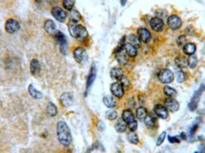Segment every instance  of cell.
<instances>
[{
    "mask_svg": "<svg viewBox=\"0 0 205 153\" xmlns=\"http://www.w3.org/2000/svg\"><path fill=\"white\" fill-rule=\"evenodd\" d=\"M57 136L58 140L62 145L66 147L70 146L72 137H71V132L67 123L64 121H59L57 123Z\"/></svg>",
    "mask_w": 205,
    "mask_h": 153,
    "instance_id": "1",
    "label": "cell"
},
{
    "mask_svg": "<svg viewBox=\"0 0 205 153\" xmlns=\"http://www.w3.org/2000/svg\"><path fill=\"white\" fill-rule=\"evenodd\" d=\"M68 30H70L71 36L76 38L79 41H84L89 36L86 27L81 25H77V23L74 22H70V24H68Z\"/></svg>",
    "mask_w": 205,
    "mask_h": 153,
    "instance_id": "2",
    "label": "cell"
},
{
    "mask_svg": "<svg viewBox=\"0 0 205 153\" xmlns=\"http://www.w3.org/2000/svg\"><path fill=\"white\" fill-rule=\"evenodd\" d=\"M205 90V85L204 84H201V87L198 88V90H197L196 92H195V94L193 95V97L191 98V101L189 102L188 104V108L191 112H194L196 111V109L198 107V104L199 102V99H201V95L203 94Z\"/></svg>",
    "mask_w": 205,
    "mask_h": 153,
    "instance_id": "3",
    "label": "cell"
},
{
    "mask_svg": "<svg viewBox=\"0 0 205 153\" xmlns=\"http://www.w3.org/2000/svg\"><path fill=\"white\" fill-rule=\"evenodd\" d=\"M73 57H74L76 61H78L81 64H85L87 61V59H89V55H87L86 50L83 48V47L75 48L74 51H73Z\"/></svg>",
    "mask_w": 205,
    "mask_h": 153,
    "instance_id": "4",
    "label": "cell"
},
{
    "mask_svg": "<svg viewBox=\"0 0 205 153\" xmlns=\"http://www.w3.org/2000/svg\"><path fill=\"white\" fill-rule=\"evenodd\" d=\"M159 79L160 80V82L165 84L171 83L174 79V74L169 69H163L159 73Z\"/></svg>",
    "mask_w": 205,
    "mask_h": 153,
    "instance_id": "5",
    "label": "cell"
},
{
    "mask_svg": "<svg viewBox=\"0 0 205 153\" xmlns=\"http://www.w3.org/2000/svg\"><path fill=\"white\" fill-rule=\"evenodd\" d=\"M54 38L56 42L60 45V50L63 54L67 53V39L64 33H62L61 31H56L54 34Z\"/></svg>",
    "mask_w": 205,
    "mask_h": 153,
    "instance_id": "6",
    "label": "cell"
},
{
    "mask_svg": "<svg viewBox=\"0 0 205 153\" xmlns=\"http://www.w3.org/2000/svg\"><path fill=\"white\" fill-rule=\"evenodd\" d=\"M20 25L15 19H8L5 24V30L8 33H15L19 30Z\"/></svg>",
    "mask_w": 205,
    "mask_h": 153,
    "instance_id": "7",
    "label": "cell"
},
{
    "mask_svg": "<svg viewBox=\"0 0 205 153\" xmlns=\"http://www.w3.org/2000/svg\"><path fill=\"white\" fill-rule=\"evenodd\" d=\"M167 24H168V27L171 28V30H179V28L182 27V19H180L178 15H170L167 19Z\"/></svg>",
    "mask_w": 205,
    "mask_h": 153,
    "instance_id": "8",
    "label": "cell"
},
{
    "mask_svg": "<svg viewBox=\"0 0 205 153\" xmlns=\"http://www.w3.org/2000/svg\"><path fill=\"white\" fill-rule=\"evenodd\" d=\"M110 91H111L112 95H113L114 97H118V98H122L124 97V87H123V85L119 82V81H118V82H113L111 84Z\"/></svg>",
    "mask_w": 205,
    "mask_h": 153,
    "instance_id": "9",
    "label": "cell"
},
{
    "mask_svg": "<svg viewBox=\"0 0 205 153\" xmlns=\"http://www.w3.org/2000/svg\"><path fill=\"white\" fill-rule=\"evenodd\" d=\"M51 13L53 17H54L57 21L59 22H64L67 19V12L64 11L63 9H61L60 7H54L51 9Z\"/></svg>",
    "mask_w": 205,
    "mask_h": 153,
    "instance_id": "10",
    "label": "cell"
},
{
    "mask_svg": "<svg viewBox=\"0 0 205 153\" xmlns=\"http://www.w3.org/2000/svg\"><path fill=\"white\" fill-rule=\"evenodd\" d=\"M150 27L156 32H160L163 30V21L159 17H153L150 20Z\"/></svg>",
    "mask_w": 205,
    "mask_h": 153,
    "instance_id": "11",
    "label": "cell"
},
{
    "mask_svg": "<svg viewBox=\"0 0 205 153\" xmlns=\"http://www.w3.org/2000/svg\"><path fill=\"white\" fill-rule=\"evenodd\" d=\"M165 107L171 113H176L179 111V103L173 97H168L167 99H165Z\"/></svg>",
    "mask_w": 205,
    "mask_h": 153,
    "instance_id": "12",
    "label": "cell"
},
{
    "mask_svg": "<svg viewBox=\"0 0 205 153\" xmlns=\"http://www.w3.org/2000/svg\"><path fill=\"white\" fill-rule=\"evenodd\" d=\"M154 113L160 119H166L168 117V110L162 104H157L154 107Z\"/></svg>",
    "mask_w": 205,
    "mask_h": 153,
    "instance_id": "13",
    "label": "cell"
},
{
    "mask_svg": "<svg viewBox=\"0 0 205 153\" xmlns=\"http://www.w3.org/2000/svg\"><path fill=\"white\" fill-rule=\"evenodd\" d=\"M60 102L64 107L68 108L72 106L73 104V97L70 93H64L60 97Z\"/></svg>",
    "mask_w": 205,
    "mask_h": 153,
    "instance_id": "14",
    "label": "cell"
},
{
    "mask_svg": "<svg viewBox=\"0 0 205 153\" xmlns=\"http://www.w3.org/2000/svg\"><path fill=\"white\" fill-rule=\"evenodd\" d=\"M96 76H97V71L95 68V65H92L91 66V69H90V72L89 75V78H87V81H86V93L89 92V88L91 87L92 83L94 82V80L96 79Z\"/></svg>",
    "mask_w": 205,
    "mask_h": 153,
    "instance_id": "15",
    "label": "cell"
},
{
    "mask_svg": "<svg viewBox=\"0 0 205 153\" xmlns=\"http://www.w3.org/2000/svg\"><path fill=\"white\" fill-rule=\"evenodd\" d=\"M138 35L141 41H143L144 43H148L151 40V33L150 31H148L146 28H139L138 30Z\"/></svg>",
    "mask_w": 205,
    "mask_h": 153,
    "instance_id": "16",
    "label": "cell"
},
{
    "mask_svg": "<svg viewBox=\"0 0 205 153\" xmlns=\"http://www.w3.org/2000/svg\"><path fill=\"white\" fill-rule=\"evenodd\" d=\"M30 67H31V73L34 76H38L39 74H40L41 66H40V63H39L38 60L33 59L31 61V66H30Z\"/></svg>",
    "mask_w": 205,
    "mask_h": 153,
    "instance_id": "17",
    "label": "cell"
},
{
    "mask_svg": "<svg viewBox=\"0 0 205 153\" xmlns=\"http://www.w3.org/2000/svg\"><path fill=\"white\" fill-rule=\"evenodd\" d=\"M122 118L124 119V122L127 124V125L130 123H132L133 121H135V116L130 110H124L123 112V114H122Z\"/></svg>",
    "mask_w": 205,
    "mask_h": 153,
    "instance_id": "18",
    "label": "cell"
},
{
    "mask_svg": "<svg viewBox=\"0 0 205 153\" xmlns=\"http://www.w3.org/2000/svg\"><path fill=\"white\" fill-rule=\"evenodd\" d=\"M44 27H45V30L48 33V34H55V32H56V25H55L53 21L47 20L45 22Z\"/></svg>",
    "mask_w": 205,
    "mask_h": 153,
    "instance_id": "19",
    "label": "cell"
},
{
    "mask_svg": "<svg viewBox=\"0 0 205 153\" xmlns=\"http://www.w3.org/2000/svg\"><path fill=\"white\" fill-rule=\"evenodd\" d=\"M102 101H104V104L105 106L109 109L115 108L117 105V101H116L115 97H111V95H106V97H105L104 99H102Z\"/></svg>",
    "mask_w": 205,
    "mask_h": 153,
    "instance_id": "20",
    "label": "cell"
},
{
    "mask_svg": "<svg viewBox=\"0 0 205 153\" xmlns=\"http://www.w3.org/2000/svg\"><path fill=\"white\" fill-rule=\"evenodd\" d=\"M144 124L147 128H152L157 125V119L152 114H147V116L144 118Z\"/></svg>",
    "mask_w": 205,
    "mask_h": 153,
    "instance_id": "21",
    "label": "cell"
},
{
    "mask_svg": "<svg viewBox=\"0 0 205 153\" xmlns=\"http://www.w3.org/2000/svg\"><path fill=\"white\" fill-rule=\"evenodd\" d=\"M196 49H197L196 45L193 44V43H187V44L183 46V52H184V54L189 55V56L194 55V53L196 52Z\"/></svg>",
    "mask_w": 205,
    "mask_h": 153,
    "instance_id": "22",
    "label": "cell"
},
{
    "mask_svg": "<svg viewBox=\"0 0 205 153\" xmlns=\"http://www.w3.org/2000/svg\"><path fill=\"white\" fill-rule=\"evenodd\" d=\"M126 128H127V124H126L124 122V120L123 118H121L119 119L118 121L116 122L115 124V128H116V131L120 132V133H123L126 131Z\"/></svg>",
    "mask_w": 205,
    "mask_h": 153,
    "instance_id": "23",
    "label": "cell"
},
{
    "mask_svg": "<svg viewBox=\"0 0 205 153\" xmlns=\"http://www.w3.org/2000/svg\"><path fill=\"white\" fill-rule=\"evenodd\" d=\"M124 48L126 52V54H127L128 56L130 57H136L137 54H138V50H137V48L135 46H133L132 45H130L129 43L128 44H125Z\"/></svg>",
    "mask_w": 205,
    "mask_h": 153,
    "instance_id": "24",
    "label": "cell"
},
{
    "mask_svg": "<svg viewBox=\"0 0 205 153\" xmlns=\"http://www.w3.org/2000/svg\"><path fill=\"white\" fill-rule=\"evenodd\" d=\"M115 56H116V59H117V61H119L120 64L125 65L126 64H127V61H127V57H126V54H124L123 52V50L115 53Z\"/></svg>",
    "mask_w": 205,
    "mask_h": 153,
    "instance_id": "25",
    "label": "cell"
},
{
    "mask_svg": "<svg viewBox=\"0 0 205 153\" xmlns=\"http://www.w3.org/2000/svg\"><path fill=\"white\" fill-rule=\"evenodd\" d=\"M175 63H176V64H177L178 67L180 68V69L185 68V67H186V66L188 65V61H187V60L185 59L184 57H182V56H179V57H177V58H176V60H175Z\"/></svg>",
    "mask_w": 205,
    "mask_h": 153,
    "instance_id": "26",
    "label": "cell"
},
{
    "mask_svg": "<svg viewBox=\"0 0 205 153\" xmlns=\"http://www.w3.org/2000/svg\"><path fill=\"white\" fill-rule=\"evenodd\" d=\"M127 38H128L127 40L129 42V44L132 45L133 46H135L136 48H139V47L141 46V40H140V38L138 36H136L134 34H131Z\"/></svg>",
    "mask_w": 205,
    "mask_h": 153,
    "instance_id": "27",
    "label": "cell"
},
{
    "mask_svg": "<svg viewBox=\"0 0 205 153\" xmlns=\"http://www.w3.org/2000/svg\"><path fill=\"white\" fill-rule=\"evenodd\" d=\"M147 111H146V109L144 107H139L138 109L136 110V117L140 119V120H143L144 119L146 116H147Z\"/></svg>",
    "mask_w": 205,
    "mask_h": 153,
    "instance_id": "28",
    "label": "cell"
},
{
    "mask_svg": "<svg viewBox=\"0 0 205 153\" xmlns=\"http://www.w3.org/2000/svg\"><path fill=\"white\" fill-rule=\"evenodd\" d=\"M29 93H30V95H31V97L33 98H35V99H40V98L43 97V95L39 92L38 90H36L35 88H34L32 84H31L30 86H29Z\"/></svg>",
    "mask_w": 205,
    "mask_h": 153,
    "instance_id": "29",
    "label": "cell"
},
{
    "mask_svg": "<svg viewBox=\"0 0 205 153\" xmlns=\"http://www.w3.org/2000/svg\"><path fill=\"white\" fill-rule=\"evenodd\" d=\"M70 19L71 22L77 23L81 20V14L79 13V12L76 11V9H72L71 11H70Z\"/></svg>",
    "mask_w": 205,
    "mask_h": 153,
    "instance_id": "30",
    "label": "cell"
},
{
    "mask_svg": "<svg viewBox=\"0 0 205 153\" xmlns=\"http://www.w3.org/2000/svg\"><path fill=\"white\" fill-rule=\"evenodd\" d=\"M123 75H124L123 70H122L121 68H119V67H114V68H112L111 71H110V76L112 79H119Z\"/></svg>",
    "mask_w": 205,
    "mask_h": 153,
    "instance_id": "31",
    "label": "cell"
},
{
    "mask_svg": "<svg viewBox=\"0 0 205 153\" xmlns=\"http://www.w3.org/2000/svg\"><path fill=\"white\" fill-rule=\"evenodd\" d=\"M163 93L165 95H167L168 97H174L177 95V91L173 89L172 87H169V86H165L163 88Z\"/></svg>",
    "mask_w": 205,
    "mask_h": 153,
    "instance_id": "32",
    "label": "cell"
},
{
    "mask_svg": "<svg viewBox=\"0 0 205 153\" xmlns=\"http://www.w3.org/2000/svg\"><path fill=\"white\" fill-rule=\"evenodd\" d=\"M47 113L51 116H55L57 114V107L53 103H48L47 107Z\"/></svg>",
    "mask_w": 205,
    "mask_h": 153,
    "instance_id": "33",
    "label": "cell"
},
{
    "mask_svg": "<svg viewBox=\"0 0 205 153\" xmlns=\"http://www.w3.org/2000/svg\"><path fill=\"white\" fill-rule=\"evenodd\" d=\"M127 140H128L130 143H132V144H134V145H137V144L139 143L138 135H137L134 131H131V132L128 133V134H127Z\"/></svg>",
    "mask_w": 205,
    "mask_h": 153,
    "instance_id": "34",
    "label": "cell"
},
{
    "mask_svg": "<svg viewBox=\"0 0 205 153\" xmlns=\"http://www.w3.org/2000/svg\"><path fill=\"white\" fill-rule=\"evenodd\" d=\"M75 5V0H63V6L67 11H71Z\"/></svg>",
    "mask_w": 205,
    "mask_h": 153,
    "instance_id": "35",
    "label": "cell"
},
{
    "mask_svg": "<svg viewBox=\"0 0 205 153\" xmlns=\"http://www.w3.org/2000/svg\"><path fill=\"white\" fill-rule=\"evenodd\" d=\"M187 61H188V65H189V67H190V68L194 69V68L197 66L198 60H197V57L195 56V55H191V56H190Z\"/></svg>",
    "mask_w": 205,
    "mask_h": 153,
    "instance_id": "36",
    "label": "cell"
},
{
    "mask_svg": "<svg viewBox=\"0 0 205 153\" xmlns=\"http://www.w3.org/2000/svg\"><path fill=\"white\" fill-rule=\"evenodd\" d=\"M118 80H119V82L123 85V87H125V88H129L130 87V81L125 76L123 75Z\"/></svg>",
    "mask_w": 205,
    "mask_h": 153,
    "instance_id": "37",
    "label": "cell"
},
{
    "mask_svg": "<svg viewBox=\"0 0 205 153\" xmlns=\"http://www.w3.org/2000/svg\"><path fill=\"white\" fill-rule=\"evenodd\" d=\"M186 44H187V39L184 35H180L177 39V45L179 47H183Z\"/></svg>",
    "mask_w": 205,
    "mask_h": 153,
    "instance_id": "38",
    "label": "cell"
},
{
    "mask_svg": "<svg viewBox=\"0 0 205 153\" xmlns=\"http://www.w3.org/2000/svg\"><path fill=\"white\" fill-rule=\"evenodd\" d=\"M105 116H106L107 119H109V120H115V119L117 118V116H118V114H117V112H116V111H113V110H110V111L106 112Z\"/></svg>",
    "mask_w": 205,
    "mask_h": 153,
    "instance_id": "39",
    "label": "cell"
},
{
    "mask_svg": "<svg viewBox=\"0 0 205 153\" xmlns=\"http://www.w3.org/2000/svg\"><path fill=\"white\" fill-rule=\"evenodd\" d=\"M176 78H177V80L179 81V82H184L185 79H186V76H185V74L182 72V71H179V72L177 73V76H176Z\"/></svg>",
    "mask_w": 205,
    "mask_h": 153,
    "instance_id": "40",
    "label": "cell"
},
{
    "mask_svg": "<svg viewBox=\"0 0 205 153\" xmlns=\"http://www.w3.org/2000/svg\"><path fill=\"white\" fill-rule=\"evenodd\" d=\"M165 137H166V132L163 131V132L160 133V135L159 136L158 140H157V146H158V147L163 144V141H164V139H165Z\"/></svg>",
    "mask_w": 205,
    "mask_h": 153,
    "instance_id": "41",
    "label": "cell"
},
{
    "mask_svg": "<svg viewBox=\"0 0 205 153\" xmlns=\"http://www.w3.org/2000/svg\"><path fill=\"white\" fill-rule=\"evenodd\" d=\"M198 128V124H194V125L191 127V128H190V131H189V134H190V136H194L195 133L197 132Z\"/></svg>",
    "mask_w": 205,
    "mask_h": 153,
    "instance_id": "42",
    "label": "cell"
},
{
    "mask_svg": "<svg viewBox=\"0 0 205 153\" xmlns=\"http://www.w3.org/2000/svg\"><path fill=\"white\" fill-rule=\"evenodd\" d=\"M127 126H128L129 130H130L131 131H135L137 130V128H138V122H137V121L135 120V121H133L132 123L128 124Z\"/></svg>",
    "mask_w": 205,
    "mask_h": 153,
    "instance_id": "43",
    "label": "cell"
},
{
    "mask_svg": "<svg viewBox=\"0 0 205 153\" xmlns=\"http://www.w3.org/2000/svg\"><path fill=\"white\" fill-rule=\"evenodd\" d=\"M168 141H169V143H171V144H174V143L179 144V143L180 142V140L177 136H170V135H168Z\"/></svg>",
    "mask_w": 205,
    "mask_h": 153,
    "instance_id": "44",
    "label": "cell"
},
{
    "mask_svg": "<svg viewBox=\"0 0 205 153\" xmlns=\"http://www.w3.org/2000/svg\"><path fill=\"white\" fill-rule=\"evenodd\" d=\"M97 127H98L99 130L104 131V128H105V125H104V123H102V121H99V122H98V125H97Z\"/></svg>",
    "mask_w": 205,
    "mask_h": 153,
    "instance_id": "45",
    "label": "cell"
},
{
    "mask_svg": "<svg viewBox=\"0 0 205 153\" xmlns=\"http://www.w3.org/2000/svg\"><path fill=\"white\" fill-rule=\"evenodd\" d=\"M201 152L205 153V140H203V143H201Z\"/></svg>",
    "mask_w": 205,
    "mask_h": 153,
    "instance_id": "46",
    "label": "cell"
},
{
    "mask_svg": "<svg viewBox=\"0 0 205 153\" xmlns=\"http://www.w3.org/2000/svg\"><path fill=\"white\" fill-rule=\"evenodd\" d=\"M179 136H180V138H182V140H187V136H186V134H185L184 132H182V133H180Z\"/></svg>",
    "mask_w": 205,
    "mask_h": 153,
    "instance_id": "47",
    "label": "cell"
},
{
    "mask_svg": "<svg viewBox=\"0 0 205 153\" xmlns=\"http://www.w3.org/2000/svg\"><path fill=\"white\" fill-rule=\"evenodd\" d=\"M126 2H127V0H121V5H122V6H124V5L126 4Z\"/></svg>",
    "mask_w": 205,
    "mask_h": 153,
    "instance_id": "48",
    "label": "cell"
},
{
    "mask_svg": "<svg viewBox=\"0 0 205 153\" xmlns=\"http://www.w3.org/2000/svg\"><path fill=\"white\" fill-rule=\"evenodd\" d=\"M195 153H202V152H199V151H196V152H195Z\"/></svg>",
    "mask_w": 205,
    "mask_h": 153,
    "instance_id": "49",
    "label": "cell"
}]
</instances>
